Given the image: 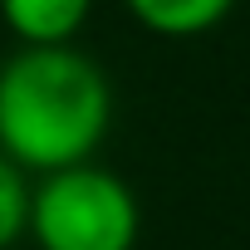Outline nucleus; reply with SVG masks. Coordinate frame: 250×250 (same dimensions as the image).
<instances>
[{"instance_id": "3", "label": "nucleus", "mask_w": 250, "mask_h": 250, "mask_svg": "<svg viewBox=\"0 0 250 250\" xmlns=\"http://www.w3.org/2000/svg\"><path fill=\"white\" fill-rule=\"evenodd\" d=\"M93 0H0V20L20 44H74Z\"/></svg>"}, {"instance_id": "4", "label": "nucleus", "mask_w": 250, "mask_h": 250, "mask_svg": "<svg viewBox=\"0 0 250 250\" xmlns=\"http://www.w3.org/2000/svg\"><path fill=\"white\" fill-rule=\"evenodd\" d=\"M128 15L162 40H196L211 35L216 25H226V15L235 10V0H123Z\"/></svg>"}, {"instance_id": "5", "label": "nucleus", "mask_w": 250, "mask_h": 250, "mask_svg": "<svg viewBox=\"0 0 250 250\" xmlns=\"http://www.w3.org/2000/svg\"><path fill=\"white\" fill-rule=\"evenodd\" d=\"M30 177L20 162L0 152V250H10L30 235Z\"/></svg>"}, {"instance_id": "2", "label": "nucleus", "mask_w": 250, "mask_h": 250, "mask_svg": "<svg viewBox=\"0 0 250 250\" xmlns=\"http://www.w3.org/2000/svg\"><path fill=\"white\" fill-rule=\"evenodd\" d=\"M138 235L143 206L108 167L74 162L44 172L30 191V240L40 250H133Z\"/></svg>"}, {"instance_id": "1", "label": "nucleus", "mask_w": 250, "mask_h": 250, "mask_svg": "<svg viewBox=\"0 0 250 250\" xmlns=\"http://www.w3.org/2000/svg\"><path fill=\"white\" fill-rule=\"evenodd\" d=\"M113 123L108 74L74 44H20L0 64V152L25 172L88 162Z\"/></svg>"}]
</instances>
